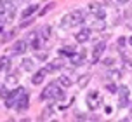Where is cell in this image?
I'll list each match as a JSON object with an SVG mask.
<instances>
[{
    "instance_id": "obj_21",
    "label": "cell",
    "mask_w": 132,
    "mask_h": 122,
    "mask_svg": "<svg viewBox=\"0 0 132 122\" xmlns=\"http://www.w3.org/2000/svg\"><path fill=\"white\" fill-rule=\"evenodd\" d=\"M40 35H42V39H44V40H51V37H52V28H51V26H49V25H47V26H44V28H42V33H40Z\"/></svg>"
},
{
    "instance_id": "obj_11",
    "label": "cell",
    "mask_w": 132,
    "mask_h": 122,
    "mask_svg": "<svg viewBox=\"0 0 132 122\" xmlns=\"http://www.w3.org/2000/svg\"><path fill=\"white\" fill-rule=\"evenodd\" d=\"M61 68H63V61L61 59H56V61H49L47 63V66L44 68L47 73H54V72H59Z\"/></svg>"
},
{
    "instance_id": "obj_35",
    "label": "cell",
    "mask_w": 132,
    "mask_h": 122,
    "mask_svg": "<svg viewBox=\"0 0 132 122\" xmlns=\"http://www.w3.org/2000/svg\"><path fill=\"white\" fill-rule=\"evenodd\" d=\"M115 2H117V4H120V5H123V4H127L129 0H115Z\"/></svg>"
},
{
    "instance_id": "obj_7",
    "label": "cell",
    "mask_w": 132,
    "mask_h": 122,
    "mask_svg": "<svg viewBox=\"0 0 132 122\" xmlns=\"http://www.w3.org/2000/svg\"><path fill=\"white\" fill-rule=\"evenodd\" d=\"M104 49H106V42L104 40L97 42V44L94 45V49H92V63H97V61L101 59V56H103V52H104Z\"/></svg>"
},
{
    "instance_id": "obj_19",
    "label": "cell",
    "mask_w": 132,
    "mask_h": 122,
    "mask_svg": "<svg viewBox=\"0 0 132 122\" xmlns=\"http://www.w3.org/2000/svg\"><path fill=\"white\" fill-rule=\"evenodd\" d=\"M54 115V108L49 105V106H45L44 108V112H42V115H40V120H49L51 117Z\"/></svg>"
},
{
    "instance_id": "obj_10",
    "label": "cell",
    "mask_w": 132,
    "mask_h": 122,
    "mask_svg": "<svg viewBox=\"0 0 132 122\" xmlns=\"http://www.w3.org/2000/svg\"><path fill=\"white\" fill-rule=\"evenodd\" d=\"M28 51V42L26 40H16L12 45V54H24Z\"/></svg>"
},
{
    "instance_id": "obj_16",
    "label": "cell",
    "mask_w": 132,
    "mask_h": 122,
    "mask_svg": "<svg viewBox=\"0 0 132 122\" xmlns=\"http://www.w3.org/2000/svg\"><path fill=\"white\" fill-rule=\"evenodd\" d=\"M90 79H92V75L90 73H84V75H80V79H78V87L80 89H85L87 86H89V82H90Z\"/></svg>"
},
{
    "instance_id": "obj_30",
    "label": "cell",
    "mask_w": 132,
    "mask_h": 122,
    "mask_svg": "<svg viewBox=\"0 0 132 122\" xmlns=\"http://www.w3.org/2000/svg\"><path fill=\"white\" fill-rule=\"evenodd\" d=\"M106 89H108L111 94H113V93H118V87H117L115 84H108V86H106Z\"/></svg>"
},
{
    "instance_id": "obj_1",
    "label": "cell",
    "mask_w": 132,
    "mask_h": 122,
    "mask_svg": "<svg viewBox=\"0 0 132 122\" xmlns=\"http://www.w3.org/2000/svg\"><path fill=\"white\" fill-rule=\"evenodd\" d=\"M40 98L44 101H49V100H64V93H63V87L59 86V82H51L44 91Z\"/></svg>"
},
{
    "instance_id": "obj_24",
    "label": "cell",
    "mask_w": 132,
    "mask_h": 122,
    "mask_svg": "<svg viewBox=\"0 0 132 122\" xmlns=\"http://www.w3.org/2000/svg\"><path fill=\"white\" fill-rule=\"evenodd\" d=\"M99 9H101V5H99V4H96V2H90V4L87 5V12H90V14H94V16H96V14L99 12Z\"/></svg>"
},
{
    "instance_id": "obj_12",
    "label": "cell",
    "mask_w": 132,
    "mask_h": 122,
    "mask_svg": "<svg viewBox=\"0 0 132 122\" xmlns=\"http://www.w3.org/2000/svg\"><path fill=\"white\" fill-rule=\"evenodd\" d=\"M45 75H47L45 70H38V72H35V73L31 75V84H33V86H40L42 82L45 80Z\"/></svg>"
},
{
    "instance_id": "obj_32",
    "label": "cell",
    "mask_w": 132,
    "mask_h": 122,
    "mask_svg": "<svg viewBox=\"0 0 132 122\" xmlns=\"http://www.w3.org/2000/svg\"><path fill=\"white\" fill-rule=\"evenodd\" d=\"M113 63H115L113 58H104V59H103V65H104V66H113Z\"/></svg>"
},
{
    "instance_id": "obj_38",
    "label": "cell",
    "mask_w": 132,
    "mask_h": 122,
    "mask_svg": "<svg viewBox=\"0 0 132 122\" xmlns=\"http://www.w3.org/2000/svg\"><path fill=\"white\" fill-rule=\"evenodd\" d=\"M2 28H4V26H0V32H2Z\"/></svg>"
},
{
    "instance_id": "obj_6",
    "label": "cell",
    "mask_w": 132,
    "mask_h": 122,
    "mask_svg": "<svg viewBox=\"0 0 132 122\" xmlns=\"http://www.w3.org/2000/svg\"><path fill=\"white\" fill-rule=\"evenodd\" d=\"M129 94H130V91H129L127 86L118 87V106H120V108L129 106Z\"/></svg>"
},
{
    "instance_id": "obj_5",
    "label": "cell",
    "mask_w": 132,
    "mask_h": 122,
    "mask_svg": "<svg viewBox=\"0 0 132 122\" xmlns=\"http://www.w3.org/2000/svg\"><path fill=\"white\" fill-rule=\"evenodd\" d=\"M24 93H26L24 87H16L12 93H9V96L5 98V106H7V108H14V105H16L18 100H19V96L24 94Z\"/></svg>"
},
{
    "instance_id": "obj_9",
    "label": "cell",
    "mask_w": 132,
    "mask_h": 122,
    "mask_svg": "<svg viewBox=\"0 0 132 122\" xmlns=\"http://www.w3.org/2000/svg\"><path fill=\"white\" fill-rule=\"evenodd\" d=\"M90 32H92V28H82L78 33H75V40L78 42V44H85V42H89V39H90Z\"/></svg>"
},
{
    "instance_id": "obj_15",
    "label": "cell",
    "mask_w": 132,
    "mask_h": 122,
    "mask_svg": "<svg viewBox=\"0 0 132 122\" xmlns=\"http://www.w3.org/2000/svg\"><path fill=\"white\" fill-rule=\"evenodd\" d=\"M84 59H85V54H84V52H73V54L70 56V63H71V65H82Z\"/></svg>"
},
{
    "instance_id": "obj_28",
    "label": "cell",
    "mask_w": 132,
    "mask_h": 122,
    "mask_svg": "<svg viewBox=\"0 0 132 122\" xmlns=\"http://www.w3.org/2000/svg\"><path fill=\"white\" fill-rule=\"evenodd\" d=\"M54 5H56V4H49V5H47V7H44V9L40 11V16H45V14L49 12L51 9H54Z\"/></svg>"
},
{
    "instance_id": "obj_17",
    "label": "cell",
    "mask_w": 132,
    "mask_h": 122,
    "mask_svg": "<svg viewBox=\"0 0 132 122\" xmlns=\"http://www.w3.org/2000/svg\"><path fill=\"white\" fill-rule=\"evenodd\" d=\"M21 68H23L24 72H31L33 68H35V59H31V58H24V59L21 61Z\"/></svg>"
},
{
    "instance_id": "obj_33",
    "label": "cell",
    "mask_w": 132,
    "mask_h": 122,
    "mask_svg": "<svg viewBox=\"0 0 132 122\" xmlns=\"http://www.w3.org/2000/svg\"><path fill=\"white\" fill-rule=\"evenodd\" d=\"M30 23H33V18H31V19H30V18H26V21H23V23L19 25V28H26Z\"/></svg>"
},
{
    "instance_id": "obj_4",
    "label": "cell",
    "mask_w": 132,
    "mask_h": 122,
    "mask_svg": "<svg viewBox=\"0 0 132 122\" xmlns=\"http://www.w3.org/2000/svg\"><path fill=\"white\" fill-rule=\"evenodd\" d=\"M101 101H103V98H101V93L99 91H90L87 94V106L92 110V112H96L101 106Z\"/></svg>"
},
{
    "instance_id": "obj_26",
    "label": "cell",
    "mask_w": 132,
    "mask_h": 122,
    "mask_svg": "<svg viewBox=\"0 0 132 122\" xmlns=\"http://www.w3.org/2000/svg\"><path fill=\"white\" fill-rule=\"evenodd\" d=\"M0 96H2L4 100L9 96V89H7V84H5V82H4V86H0Z\"/></svg>"
},
{
    "instance_id": "obj_13",
    "label": "cell",
    "mask_w": 132,
    "mask_h": 122,
    "mask_svg": "<svg viewBox=\"0 0 132 122\" xmlns=\"http://www.w3.org/2000/svg\"><path fill=\"white\" fill-rule=\"evenodd\" d=\"M57 82H59V86L63 89H68V87H71V84H73V80H71V77L68 73H61L59 75V79H57Z\"/></svg>"
},
{
    "instance_id": "obj_8",
    "label": "cell",
    "mask_w": 132,
    "mask_h": 122,
    "mask_svg": "<svg viewBox=\"0 0 132 122\" xmlns=\"http://www.w3.org/2000/svg\"><path fill=\"white\" fill-rule=\"evenodd\" d=\"M28 106H30V96L24 93V94L19 96V100L14 105V108L18 110V112H24V110H28Z\"/></svg>"
},
{
    "instance_id": "obj_29",
    "label": "cell",
    "mask_w": 132,
    "mask_h": 122,
    "mask_svg": "<svg viewBox=\"0 0 132 122\" xmlns=\"http://www.w3.org/2000/svg\"><path fill=\"white\" fill-rule=\"evenodd\" d=\"M110 77H111V79H117V80H118L120 77H122V73H120V70H111V72H110Z\"/></svg>"
},
{
    "instance_id": "obj_23",
    "label": "cell",
    "mask_w": 132,
    "mask_h": 122,
    "mask_svg": "<svg viewBox=\"0 0 132 122\" xmlns=\"http://www.w3.org/2000/svg\"><path fill=\"white\" fill-rule=\"evenodd\" d=\"M16 33H18V28H12V30H11V32H7V33L4 35V37H2V42H4V44H5V42L12 40L14 37H16Z\"/></svg>"
},
{
    "instance_id": "obj_22",
    "label": "cell",
    "mask_w": 132,
    "mask_h": 122,
    "mask_svg": "<svg viewBox=\"0 0 132 122\" xmlns=\"http://www.w3.org/2000/svg\"><path fill=\"white\" fill-rule=\"evenodd\" d=\"M90 28L96 30V32H101V30H104V28H106V21L104 19H96V21H94V25Z\"/></svg>"
},
{
    "instance_id": "obj_36",
    "label": "cell",
    "mask_w": 132,
    "mask_h": 122,
    "mask_svg": "<svg viewBox=\"0 0 132 122\" xmlns=\"http://www.w3.org/2000/svg\"><path fill=\"white\" fill-rule=\"evenodd\" d=\"M129 45H132V35L129 37Z\"/></svg>"
},
{
    "instance_id": "obj_27",
    "label": "cell",
    "mask_w": 132,
    "mask_h": 122,
    "mask_svg": "<svg viewBox=\"0 0 132 122\" xmlns=\"http://www.w3.org/2000/svg\"><path fill=\"white\" fill-rule=\"evenodd\" d=\"M117 44H118V49H120V51H123V49H125V44H127L125 37H120L118 40H117Z\"/></svg>"
},
{
    "instance_id": "obj_20",
    "label": "cell",
    "mask_w": 132,
    "mask_h": 122,
    "mask_svg": "<svg viewBox=\"0 0 132 122\" xmlns=\"http://www.w3.org/2000/svg\"><path fill=\"white\" fill-rule=\"evenodd\" d=\"M11 68V59L7 58V56H2L0 58V72H5Z\"/></svg>"
},
{
    "instance_id": "obj_25",
    "label": "cell",
    "mask_w": 132,
    "mask_h": 122,
    "mask_svg": "<svg viewBox=\"0 0 132 122\" xmlns=\"http://www.w3.org/2000/svg\"><path fill=\"white\" fill-rule=\"evenodd\" d=\"M73 52H75V47H70V45H66V47H63V49L59 51V56H68V58H70Z\"/></svg>"
},
{
    "instance_id": "obj_34",
    "label": "cell",
    "mask_w": 132,
    "mask_h": 122,
    "mask_svg": "<svg viewBox=\"0 0 132 122\" xmlns=\"http://www.w3.org/2000/svg\"><path fill=\"white\" fill-rule=\"evenodd\" d=\"M47 58H49V54H47V52H38V54H37V59H44V61H47Z\"/></svg>"
},
{
    "instance_id": "obj_37",
    "label": "cell",
    "mask_w": 132,
    "mask_h": 122,
    "mask_svg": "<svg viewBox=\"0 0 132 122\" xmlns=\"http://www.w3.org/2000/svg\"><path fill=\"white\" fill-rule=\"evenodd\" d=\"M0 26H4V21H2V19H0Z\"/></svg>"
},
{
    "instance_id": "obj_14",
    "label": "cell",
    "mask_w": 132,
    "mask_h": 122,
    "mask_svg": "<svg viewBox=\"0 0 132 122\" xmlns=\"http://www.w3.org/2000/svg\"><path fill=\"white\" fill-rule=\"evenodd\" d=\"M18 82H19V75H18V72H11L9 75H5V84L7 86L18 87Z\"/></svg>"
},
{
    "instance_id": "obj_31",
    "label": "cell",
    "mask_w": 132,
    "mask_h": 122,
    "mask_svg": "<svg viewBox=\"0 0 132 122\" xmlns=\"http://www.w3.org/2000/svg\"><path fill=\"white\" fill-rule=\"evenodd\" d=\"M123 63H125V70H129V72L132 73V61L127 59V58H123Z\"/></svg>"
},
{
    "instance_id": "obj_3",
    "label": "cell",
    "mask_w": 132,
    "mask_h": 122,
    "mask_svg": "<svg viewBox=\"0 0 132 122\" xmlns=\"http://www.w3.org/2000/svg\"><path fill=\"white\" fill-rule=\"evenodd\" d=\"M26 42L33 51H40V49L44 47V44H45V40L42 39V35H40L38 32H30V33L26 35Z\"/></svg>"
},
{
    "instance_id": "obj_2",
    "label": "cell",
    "mask_w": 132,
    "mask_h": 122,
    "mask_svg": "<svg viewBox=\"0 0 132 122\" xmlns=\"http://www.w3.org/2000/svg\"><path fill=\"white\" fill-rule=\"evenodd\" d=\"M84 23V12L75 9L70 14H66L64 18L61 19V28H73V26H78Z\"/></svg>"
},
{
    "instance_id": "obj_18",
    "label": "cell",
    "mask_w": 132,
    "mask_h": 122,
    "mask_svg": "<svg viewBox=\"0 0 132 122\" xmlns=\"http://www.w3.org/2000/svg\"><path fill=\"white\" fill-rule=\"evenodd\" d=\"M37 11H38V5H37V4H31V5H28L26 9L23 11V14H21V16H23V18L26 19V18H30V16H33V14L37 12Z\"/></svg>"
}]
</instances>
